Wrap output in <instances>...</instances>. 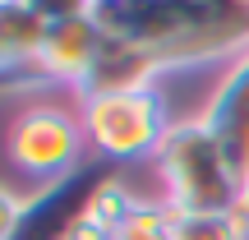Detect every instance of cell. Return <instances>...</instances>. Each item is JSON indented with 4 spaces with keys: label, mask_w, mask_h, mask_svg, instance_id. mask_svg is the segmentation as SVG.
Masks as SVG:
<instances>
[{
    "label": "cell",
    "mask_w": 249,
    "mask_h": 240,
    "mask_svg": "<svg viewBox=\"0 0 249 240\" xmlns=\"http://www.w3.org/2000/svg\"><path fill=\"white\" fill-rule=\"evenodd\" d=\"M152 171L157 199L171 213H231L240 199V176L198 116H176L152 157Z\"/></svg>",
    "instance_id": "obj_1"
},
{
    "label": "cell",
    "mask_w": 249,
    "mask_h": 240,
    "mask_svg": "<svg viewBox=\"0 0 249 240\" xmlns=\"http://www.w3.org/2000/svg\"><path fill=\"white\" fill-rule=\"evenodd\" d=\"M5 157L33 189L83 171L92 162V152L79 120V102L55 97V92L28 97L5 125Z\"/></svg>",
    "instance_id": "obj_2"
},
{
    "label": "cell",
    "mask_w": 249,
    "mask_h": 240,
    "mask_svg": "<svg viewBox=\"0 0 249 240\" xmlns=\"http://www.w3.org/2000/svg\"><path fill=\"white\" fill-rule=\"evenodd\" d=\"M79 102V120L88 134V152L92 162L120 171V166H143L157 157L166 129L176 125L166 92L157 88H134V92H83Z\"/></svg>",
    "instance_id": "obj_3"
},
{
    "label": "cell",
    "mask_w": 249,
    "mask_h": 240,
    "mask_svg": "<svg viewBox=\"0 0 249 240\" xmlns=\"http://www.w3.org/2000/svg\"><path fill=\"white\" fill-rule=\"evenodd\" d=\"M107 176H111V166L88 162L83 171L55 180V185L28 189V203H23V217H18L14 240H74L83 213L92 208L97 189L107 185Z\"/></svg>",
    "instance_id": "obj_4"
},
{
    "label": "cell",
    "mask_w": 249,
    "mask_h": 240,
    "mask_svg": "<svg viewBox=\"0 0 249 240\" xmlns=\"http://www.w3.org/2000/svg\"><path fill=\"white\" fill-rule=\"evenodd\" d=\"M107 42L97 18H65V23H46L42 33V51H37V88L42 92H70L79 97V88L88 83L92 65H97V51Z\"/></svg>",
    "instance_id": "obj_5"
},
{
    "label": "cell",
    "mask_w": 249,
    "mask_h": 240,
    "mask_svg": "<svg viewBox=\"0 0 249 240\" xmlns=\"http://www.w3.org/2000/svg\"><path fill=\"white\" fill-rule=\"evenodd\" d=\"M198 120H203V129L217 139V148L226 152L231 171L245 176L249 171V46L235 60L222 65L213 92H208L203 107H198Z\"/></svg>",
    "instance_id": "obj_6"
},
{
    "label": "cell",
    "mask_w": 249,
    "mask_h": 240,
    "mask_svg": "<svg viewBox=\"0 0 249 240\" xmlns=\"http://www.w3.org/2000/svg\"><path fill=\"white\" fill-rule=\"evenodd\" d=\"M166 65H161L157 51L148 46H134V42H120V37H107L97 51V65H92L88 83L79 88L83 92H134V88H157Z\"/></svg>",
    "instance_id": "obj_7"
},
{
    "label": "cell",
    "mask_w": 249,
    "mask_h": 240,
    "mask_svg": "<svg viewBox=\"0 0 249 240\" xmlns=\"http://www.w3.org/2000/svg\"><path fill=\"white\" fill-rule=\"evenodd\" d=\"M111 240H171V208L161 203L157 194L139 199V203L129 208V217L116 226Z\"/></svg>",
    "instance_id": "obj_8"
},
{
    "label": "cell",
    "mask_w": 249,
    "mask_h": 240,
    "mask_svg": "<svg viewBox=\"0 0 249 240\" xmlns=\"http://www.w3.org/2000/svg\"><path fill=\"white\" fill-rule=\"evenodd\" d=\"M171 240H245L231 213H171Z\"/></svg>",
    "instance_id": "obj_9"
},
{
    "label": "cell",
    "mask_w": 249,
    "mask_h": 240,
    "mask_svg": "<svg viewBox=\"0 0 249 240\" xmlns=\"http://www.w3.org/2000/svg\"><path fill=\"white\" fill-rule=\"evenodd\" d=\"M28 14H37L42 23H65V18H88L97 9V0H18Z\"/></svg>",
    "instance_id": "obj_10"
},
{
    "label": "cell",
    "mask_w": 249,
    "mask_h": 240,
    "mask_svg": "<svg viewBox=\"0 0 249 240\" xmlns=\"http://www.w3.org/2000/svg\"><path fill=\"white\" fill-rule=\"evenodd\" d=\"M23 203H28V189L0 180V240H14L18 217H23Z\"/></svg>",
    "instance_id": "obj_11"
},
{
    "label": "cell",
    "mask_w": 249,
    "mask_h": 240,
    "mask_svg": "<svg viewBox=\"0 0 249 240\" xmlns=\"http://www.w3.org/2000/svg\"><path fill=\"white\" fill-rule=\"evenodd\" d=\"M231 217H235V226H240V236H249V171L240 176V199H235Z\"/></svg>",
    "instance_id": "obj_12"
}]
</instances>
